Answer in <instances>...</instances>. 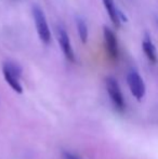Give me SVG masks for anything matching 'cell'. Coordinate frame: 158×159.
I'll list each match as a JSON object with an SVG mask.
<instances>
[{"mask_svg": "<svg viewBox=\"0 0 158 159\" xmlns=\"http://www.w3.org/2000/svg\"><path fill=\"white\" fill-rule=\"evenodd\" d=\"M127 82L130 88V91L132 95L138 101H141L145 95V84H144L143 78L141 77L137 70H130L127 75Z\"/></svg>", "mask_w": 158, "mask_h": 159, "instance_id": "4", "label": "cell"}, {"mask_svg": "<svg viewBox=\"0 0 158 159\" xmlns=\"http://www.w3.org/2000/svg\"><path fill=\"white\" fill-rule=\"evenodd\" d=\"M142 48H143V51L146 57H147L148 61L153 64L156 63L157 62L156 47L154 46V43L152 42V39H151V37L147 34H145V36H144L143 42H142Z\"/></svg>", "mask_w": 158, "mask_h": 159, "instance_id": "7", "label": "cell"}, {"mask_svg": "<svg viewBox=\"0 0 158 159\" xmlns=\"http://www.w3.org/2000/svg\"><path fill=\"white\" fill-rule=\"evenodd\" d=\"M105 6V9L108 13V16H110L111 21L113 22V24L115 25V27L118 28L121 24V21H120V11L117 9L116 4H115L114 0H102Z\"/></svg>", "mask_w": 158, "mask_h": 159, "instance_id": "8", "label": "cell"}, {"mask_svg": "<svg viewBox=\"0 0 158 159\" xmlns=\"http://www.w3.org/2000/svg\"><path fill=\"white\" fill-rule=\"evenodd\" d=\"M2 74L7 84L13 89L16 93L23 92V87L20 82V78L22 76V67L14 62H4L2 66Z\"/></svg>", "mask_w": 158, "mask_h": 159, "instance_id": "1", "label": "cell"}, {"mask_svg": "<svg viewBox=\"0 0 158 159\" xmlns=\"http://www.w3.org/2000/svg\"><path fill=\"white\" fill-rule=\"evenodd\" d=\"M156 22H157V26H158V17H157V19H156Z\"/></svg>", "mask_w": 158, "mask_h": 159, "instance_id": "11", "label": "cell"}, {"mask_svg": "<svg viewBox=\"0 0 158 159\" xmlns=\"http://www.w3.org/2000/svg\"><path fill=\"white\" fill-rule=\"evenodd\" d=\"M57 40H59V44L66 59L70 62H72V63H75L76 62V57H75V53L74 50H73L68 34L65 30V28L61 25L57 27Z\"/></svg>", "mask_w": 158, "mask_h": 159, "instance_id": "5", "label": "cell"}, {"mask_svg": "<svg viewBox=\"0 0 158 159\" xmlns=\"http://www.w3.org/2000/svg\"><path fill=\"white\" fill-rule=\"evenodd\" d=\"M103 35H104V41H105V48L107 51L108 55L112 60H117L119 57V49H118V42L115 34L112 30L104 26L103 28Z\"/></svg>", "mask_w": 158, "mask_h": 159, "instance_id": "6", "label": "cell"}, {"mask_svg": "<svg viewBox=\"0 0 158 159\" xmlns=\"http://www.w3.org/2000/svg\"><path fill=\"white\" fill-rule=\"evenodd\" d=\"M105 86H106L108 96H110L115 108L118 111H120V113L124 111V108H126V102H124L121 89H120L117 80L113 77H107L105 79Z\"/></svg>", "mask_w": 158, "mask_h": 159, "instance_id": "3", "label": "cell"}, {"mask_svg": "<svg viewBox=\"0 0 158 159\" xmlns=\"http://www.w3.org/2000/svg\"><path fill=\"white\" fill-rule=\"evenodd\" d=\"M62 156H63V159H82L79 155H77V154H75V153H72V152H68V151L63 152Z\"/></svg>", "mask_w": 158, "mask_h": 159, "instance_id": "10", "label": "cell"}, {"mask_svg": "<svg viewBox=\"0 0 158 159\" xmlns=\"http://www.w3.org/2000/svg\"><path fill=\"white\" fill-rule=\"evenodd\" d=\"M76 26H77V30L79 34V38L81 40L82 43H87L88 41V36H89V30H88V26H87L86 22L82 17L77 16L76 17Z\"/></svg>", "mask_w": 158, "mask_h": 159, "instance_id": "9", "label": "cell"}, {"mask_svg": "<svg viewBox=\"0 0 158 159\" xmlns=\"http://www.w3.org/2000/svg\"><path fill=\"white\" fill-rule=\"evenodd\" d=\"M33 17H34L35 25H36L37 34L39 36V39L43 42L44 44H49L51 42V32L49 28L48 22L44 16L43 11L40 9L39 6L35 4L32 9Z\"/></svg>", "mask_w": 158, "mask_h": 159, "instance_id": "2", "label": "cell"}]
</instances>
